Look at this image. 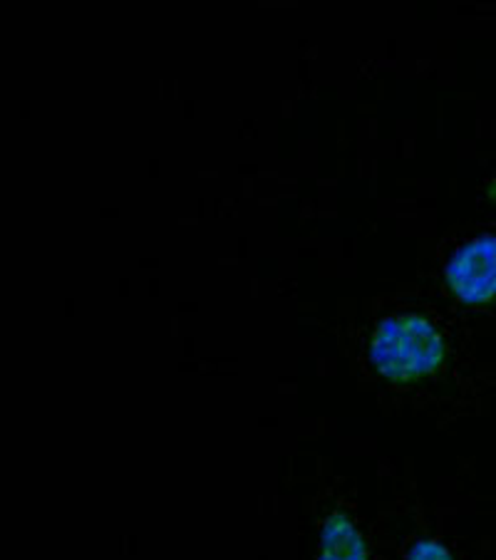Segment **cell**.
Wrapping results in <instances>:
<instances>
[{"label":"cell","instance_id":"1","mask_svg":"<svg viewBox=\"0 0 496 560\" xmlns=\"http://www.w3.org/2000/svg\"><path fill=\"white\" fill-rule=\"evenodd\" d=\"M370 358L382 377L412 382L439 368L445 358V342L427 317L392 315L372 335Z\"/></svg>","mask_w":496,"mask_h":560},{"label":"cell","instance_id":"2","mask_svg":"<svg viewBox=\"0 0 496 560\" xmlns=\"http://www.w3.org/2000/svg\"><path fill=\"white\" fill-rule=\"evenodd\" d=\"M447 283L457 301L484 305L496 298V236H476L452 256Z\"/></svg>","mask_w":496,"mask_h":560},{"label":"cell","instance_id":"3","mask_svg":"<svg viewBox=\"0 0 496 560\" xmlns=\"http://www.w3.org/2000/svg\"><path fill=\"white\" fill-rule=\"evenodd\" d=\"M318 560H368L365 538L348 513H333L325 521Z\"/></svg>","mask_w":496,"mask_h":560},{"label":"cell","instance_id":"4","mask_svg":"<svg viewBox=\"0 0 496 560\" xmlns=\"http://www.w3.org/2000/svg\"><path fill=\"white\" fill-rule=\"evenodd\" d=\"M407 560H454L447 550L437 544V540H419L412 546Z\"/></svg>","mask_w":496,"mask_h":560}]
</instances>
